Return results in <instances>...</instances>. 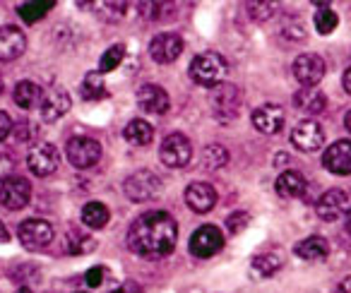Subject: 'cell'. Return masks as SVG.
Here are the masks:
<instances>
[{"instance_id": "6da1fadb", "label": "cell", "mask_w": 351, "mask_h": 293, "mask_svg": "<svg viewBox=\"0 0 351 293\" xmlns=\"http://www.w3.org/2000/svg\"><path fill=\"white\" fill-rule=\"evenodd\" d=\"M178 224L169 212H147L128 229V248L147 259L166 257L176 248Z\"/></svg>"}, {"instance_id": "7a4b0ae2", "label": "cell", "mask_w": 351, "mask_h": 293, "mask_svg": "<svg viewBox=\"0 0 351 293\" xmlns=\"http://www.w3.org/2000/svg\"><path fill=\"white\" fill-rule=\"evenodd\" d=\"M226 73H229L226 60L221 58L219 53H212V51L195 55L191 63V77H193V82L200 84V87H212V89L219 87V84L224 82Z\"/></svg>"}, {"instance_id": "3957f363", "label": "cell", "mask_w": 351, "mask_h": 293, "mask_svg": "<svg viewBox=\"0 0 351 293\" xmlns=\"http://www.w3.org/2000/svg\"><path fill=\"white\" fill-rule=\"evenodd\" d=\"M210 106H212V116H215L219 123H224V125L234 123L241 113L239 87H236V84H229V82H221L219 87L212 89Z\"/></svg>"}, {"instance_id": "277c9868", "label": "cell", "mask_w": 351, "mask_h": 293, "mask_svg": "<svg viewBox=\"0 0 351 293\" xmlns=\"http://www.w3.org/2000/svg\"><path fill=\"white\" fill-rule=\"evenodd\" d=\"M193 157V144L186 135L181 132H173L169 135L164 142H161V149H159V159L161 164H166L169 168H183L191 164Z\"/></svg>"}, {"instance_id": "5b68a950", "label": "cell", "mask_w": 351, "mask_h": 293, "mask_svg": "<svg viewBox=\"0 0 351 293\" xmlns=\"http://www.w3.org/2000/svg\"><path fill=\"white\" fill-rule=\"evenodd\" d=\"M123 190H125L130 202H149L161 192V181L152 171H135L132 176L125 178Z\"/></svg>"}, {"instance_id": "8992f818", "label": "cell", "mask_w": 351, "mask_h": 293, "mask_svg": "<svg viewBox=\"0 0 351 293\" xmlns=\"http://www.w3.org/2000/svg\"><path fill=\"white\" fill-rule=\"evenodd\" d=\"M65 154H68V162L75 168H92L94 164L101 159V144L92 137H73L65 146Z\"/></svg>"}, {"instance_id": "52a82bcc", "label": "cell", "mask_w": 351, "mask_h": 293, "mask_svg": "<svg viewBox=\"0 0 351 293\" xmlns=\"http://www.w3.org/2000/svg\"><path fill=\"white\" fill-rule=\"evenodd\" d=\"M32 197V183L22 176H5L0 183V205L5 209H22L29 205Z\"/></svg>"}, {"instance_id": "ba28073f", "label": "cell", "mask_w": 351, "mask_h": 293, "mask_svg": "<svg viewBox=\"0 0 351 293\" xmlns=\"http://www.w3.org/2000/svg\"><path fill=\"white\" fill-rule=\"evenodd\" d=\"M17 235L27 250H44L53 243V226L44 219H27L20 224Z\"/></svg>"}, {"instance_id": "9c48e42d", "label": "cell", "mask_w": 351, "mask_h": 293, "mask_svg": "<svg viewBox=\"0 0 351 293\" xmlns=\"http://www.w3.org/2000/svg\"><path fill=\"white\" fill-rule=\"evenodd\" d=\"M58 164H60L58 149H56L53 144H49V142H39V144L32 146L29 154H27V166L39 178H46V176H51V173H56Z\"/></svg>"}, {"instance_id": "30bf717a", "label": "cell", "mask_w": 351, "mask_h": 293, "mask_svg": "<svg viewBox=\"0 0 351 293\" xmlns=\"http://www.w3.org/2000/svg\"><path fill=\"white\" fill-rule=\"evenodd\" d=\"M291 142L296 144L298 152H306V154L317 152L325 144V130L315 120H301L291 130Z\"/></svg>"}, {"instance_id": "8fae6325", "label": "cell", "mask_w": 351, "mask_h": 293, "mask_svg": "<svg viewBox=\"0 0 351 293\" xmlns=\"http://www.w3.org/2000/svg\"><path fill=\"white\" fill-rule=\"evenodd\" d=\"M293 77L303 87H317L325 77V60L315 53H303L293 60Z\"/></svg>"}, {"instance_id": "7c38bea8", "label": "cell", "mask_w": 351, "mask_h": 293, "mask_svg": "<svg viewBox=\"0 0 351 293\" xmlns=\"http://www.w3.org/2000/svg\"><path fill=\"white\" fill-rule=\"evenodd\" d=\"M221 248H224V235H221V231L217 226H200L191 235V253L200 259L212 257Z\"/></svg>"}, {"instance_id": "4fadbf2b", "label": "cell", "mask_w": 351, "mask_h": 293, "mask_svg": "<svg viewBox=\"0 0 351 293\" xmlns=\"http://www.w3.org/2000/svg\"><path fill=\"white\" fill-rule=\"evenodd\" d=\"M322 164L335 176H351V140H337L322 154Z\"/></svg>"}, {"instance_id": "5bb4252c", "label": "cell", "mask_w": 351, "mask_h": 293, "mask_svg": "<svg viewBox=\"0 0 351 293\" xmlns=\"http://www.w3.org/2000/svg\"><path fill=\"white\" fill-rule=\"evenodd\" d=\"M183 53V39L178 34H156L149 44V55L154 63H161V65H169L173 63L178 55Z\"/></svg>"}, {"instance_id": "9a60e30c", "label": "cell", "mask_w": 351, "mask_h": 293, "mask_svg": "<svg viewBox=\"0 0 351 293\" xmlns=\"http://www.w3.org/2000/svg\"><path fill=\"white\" fill-rule=\"evenodd\" d=\"M253 127L263 135H277L284 127V111L277 103H263L253 111Z\"/></svg>"}, {"instance_id": "2e32d148", "label": "cell", "mask_w": 351, "mask_h": 293, "mask_svg": "<svg viewBox=\"0 0 351 293\" xmlns=\"http://www.w3.org/2000/svg\"><path fill=\"white\" fill-rule=\"evenodd\" d=\"M346 202H349L346 192L332 188V190L322 192L320 200L315 202V214L320 216L322 221H337L346 214Z\"/></svg>"}, {"instance_id": "e0dca14e", "label": "cell", "mask_w": 351, "mask_h": 293, "mask_svg": "<svg viewBox=\"0 0 351 293\" xmlns=\"http://www.w3.org/2000/svg\"><path fill=\"white\" fill-rule=\"evenodd\" d=\"M137 106L147 113H154V116H164L171 106V99L159 84H142L137 89Z\"/></svg>"}, {"instance_id": "ac0fdd59", "label": "cell", "mask_w": 351, "mask_h": 293, "mask_svg": "<svg viewBox=\"0 0 351 293\" xmlns=\"http://www.w3.org/2000/svg\"><path fill=\"white\" fill-rule=\"evenodd\" d=\"M70 106H73V99H70V94L65 92V89L60 87H53L49 94H44V99H41V116H44V120H58V118H63L65 113L70 111Z\"/></svg>"}, {"instance_id": "d6986e66", "label": "cell", "mask_w": 351, "mask_h": 293, "mask_svg": "<svg viewBox=\"0 0 351 293\" xmlns=\"http://www.w3.org/2000/svg\"><path fill=\"white\" fill-rule=\"evenodd\" d=\"M186 205L197 214H207L217 205V192L210 183H191L186 188Z\"/></svg>"}, {"instance_id": "ffe728a7", "label": "cell", "mask_w": 351, "mask_h": 293, "mask_svg": "<svg viewBox=\"0 0 351 293\" xmlns=\"http://www.w3.org/2000/svg\"><path fill=\"white\" fill-rule=\"evenodd\" d=\"M27 39L17 27H0V60H15L25 53Z\"/></svg>"}, {"instance_id": "44dd1931", "label": "cell", "mask_w": 351, "mask_h": 293, "mask_svg": "<svg viewBox=\"0 0 351 293\" xmlns=\"http://www.w3.org/2000/svg\"><path fill=\"white\" fill-rule=\"evenodd\" d=\"M293 106L308 116H317L327 108V97L317 87H301L293 94Z\"/></svg>"}, {"instance_id": "7402d4cb", "label": "cell", "mask_w": 351, "mask_h": 293, "mask_svg": "<svg viewBox=\"0 0 351 293\" xmlns=\"http://www.w3.org/2000/svg\"><path fill=\"white\" fill-rule=\"evenodd\" d=\"M306 188H308L306 178L298 171H284L282 176L277 178V183H274V190H277V195L284 197V200H296V197H301L303 192H306Z\"/></svg>"}, {"instance_id": "603a6c76", "label": "cell", "mask_w": 351, "mask_h": 293, "mask_svg": "<svg viewBox=\"0 0 351 293\" xmlns=\"http://www.w3.org/2000/svg\"><path fill=\"white\" fill-rule=\"evenodd\" d=\"M293 253L301 259H308V262H317V259H325L330 255V243H327L322 235H308L301 243L293 248Z\"/></svg>"}, {"instance_id": "cb8c5ba5", "label": "cell", "mask_w": 351, "mask_h": 293, "mask_svg": "<svg viewBox=\"0 0 351 293\" xmlns=\"http://www.w3.org/2000/svg\"><path fill=\"white\" fill-rule=\"evenodd\" d=\"M15 103L22 108H34V106H41V99H44V94H41V87L36 82H29V79H22V82L15 84Z\"/></svg>"}, {"instance_id": "d4e9b609", "label": "cell", "mask_w": 351, "mask_h": 293, "mask_svg": "<svg viewBox=\"0 0 351 293\" xmlns=\"http://www.w3.org/2000/svg\"><path fill=\"white\" fill-rule=\"evenodd\" d=\"M123 137L135 146H147L152 140H154V127H152L147 120H142V118H135V120H130L125 125Z\"/></svg>"}, {"instance_id": "484cf974", "label": "cell", "mask_w": 351, "mask_h": 293, "mask_svg": "<svg viewBox=\"0 0 351 293\" xmlns=\"http://www.w3.org/2000/svg\"><path fill=\"white\" fill-rule=\"evenodd\" d=\"M253 272L258 274V277H272V274H277L279 269H282V255L277 253H263V255H255L253 257Z\"/></svg>"}, {"instance_id": "4316f807", "label": "cell", "mask_w": 351, "mask_h": 293, "mask_svg": "<svg viewBox=\"0 0 351 293\" xmlns=\"http://www.w3.org/2000/svg\"><path fill=\"white\" fill-rule=\"evenodd\" d=\"M82 221L89 229H104L108 224V207L101 202H87L82 209Z\"/></svg>"}, {"instance_id": "83f0119b", "label": "cell", "mask_w": 351, "mask_h": 293, "mask_svg": "<svg viewBox=\"0 0 351 293\" xmlns=\"http://www.w3.org/2000/svg\"><path fill=\"white\" fill-rule=\"evenodd\" d=\"M317 8H320V10H315V15H313L317 34H322V36L332 34V31L337 29V25H339V17H337L335 10H330L327 3H322V5H317Z\"/></svg>"}, {"instance_id": "f1b7e54d", "label": "cell", "mask_w": 351, "mask_h": 293, "mask_svg": "<svg viewBox=\"0 0 351 293\" xmlns=\"http://www.w3.org/2000/svg\"><path fill=\"white\" fill-rule=\"evenodd\" d=\"M65 250H68L70 255H84V253H89V250H94V238L82 233V231L73 229L65 235Z\"/></svg>"}, {"instance_id": "f546056e", "label": "cell", "mask_w": 351, "mask_h": 293, "mask_svg": "<svg viewBox=\"0 0 351 293\" xmlns=\"http://www.w3.org/2000/svg\"><path fill=\"white\" fill-rule=\"evenodd\" d=\"M202 164H205L207 171H217V168L229 164V152L221 144H207L202 149Z\"/></svg>"}, {"instance_id": "4dcf8cb0", "label": "cell", "mask_w": 351, "mask_h": 293, "mask_svg": "<svg viewBox=\"0 0 351 293\" xmlns=\"http://www.w3.org/2000/svg\"><path fill=\"white\" fill-rule=\"evenodd\" d=\"M82 97L87 99V101H97V99L108 97L101 73H89L87 77H84V82H82Z\"/></svg>"}, {"instance_id": "1f68e13d", "label": "cell", "mask_w": 351, "mask_h": 293, "mask_svg": "<svg viewBox=\"0 0 351 293\" xmlns=\"http://www.w3.org/2000/svg\"><path fill=\"white\" fill-rule=\"evenodd\" d=\"M51 8H53V0H32V3L20 5V17L32 25V22H39Z\"/></svg>"}, {"instance_id": "d6a6232c", "label": "cell", "mask_w": 351, "mask_h": 293, "mask_svg": "<svg viewBox=\"0 0 351 293\" xmlns=\"http://www.w3.org/2000/svg\"><path fill=\"white\" fill-rule=\"evenodd\" d=\"M123 58H125V46H123V44L111 46V49L101 55V60H99V73L104 75V73H111V70H116L118 65H121Z\"/></svg>"}, {"instance_id": "836d02e7", "label": "cell", "mask_w": 351, "mask_h": 293, "mask_svg": "<svg viewBox=\"0 0 351 293\" xmlns=\"http://www.w3.org/2000/svg\"><path fill=\"white\" fill-rule=\"evenodd\" d=\"M248 221H250V216H248V212H234V214L226 219V229H229V233H241V231L248 226Z\"/></svg>"}, {"instance_id": "e575fe53", "label": "cell", "mask_w": 351, "mask_h": 293, "mask_svg": "<svg viewBox=\"0 0 351 293\" xmlns=\"http://www.w3.org/2000/svg\"><path fill=\"white\" fill-rule=\"evenodd\" d=\"M250 15H253V20H269V17L274 15V5L272 3H250Z\"/></svg>"}, {"instance_id": "d590c367", "label": "cell", "mask_w": 351, "mask_h": 293, "mask_svg": "<svg viewBox=\"0 0 351 293\" xmlns=\"http://www.w3.org/2000/svg\"><path fill=\"white\" fill-rule=\"evenodd\" d=\"M84 281H87V286H92V288L101 286V281H104V267H92L87 274H84Z\"/></svg>"}, {"instance_id": "8d00e7d4", "label": "cell", "mask_w": 351, "mask_h": 293, "mask_svg": "<svg viewBox=\"0 0 351 293\" xmlns=\"http://www.w3.org/2000/svg\"><path fill=\"white\" fill-rule=\"evenodd\" d=\"M10 132H12V118L5 111H0V142L8 140Z\"/></svg>"}, {"instance_id": "74e56055", "label": "cell", "mask_w": 351, "mask_h": 293, "mask_svg": "<svg viewBox=\"0 0 351 293\" xmlns=\"http://www.w3.org/2000/svg\"><path fill=\"white\" fill-rule=\"evenodd\" d=\"M113 293H142V288H140V283H135V281H125V283H121Z\"/></svg>"}, {"instance_id": "f35d334b", "label": "cell", "mask_w": 351, "mask_h": 293, "mask_svg": "<svg viewBox=\"0 0 351 293\" xmlns=\"http://www.w3.org/2000/svg\"><path fill=\"white\" fill-rule=\"evenodd\" d=\"M337 293H351V277H344L337 286Z\"/></svg>"}, {"instance_id": "ab89813d", "label": "cell", "mask_w": 351, "mask_h": 293, "mask_svg": "<svg viewBox=\"0 0 351 293\" xmlns=\"http://www.w3.org/2000/svg\"><path fill=\"white\" fill-rule=\"evenodd\" d=\"M341 84H344V89H346V94H351V68L344 73V77H341Z\"/></svg>"}, {"instance_id": "60d3db41", "label": "cell", "mask_w": 351, "mask_h": 293, "mask_svg": "<svg viewBox=\"0 0 351 293\" xmlns=\"http://www.w3.org/2000/svg\"><path fill=\"white\" fill-rule=\"evenodd\" d=\"M8 240H10V231H8L5 224L0 221V243H8Z\"/></svg>"}, {"instance_id": "b9f144b4", "label": "cell", "mask_w": 351, "mask_h": 293, "mask_svg": "<svg viewBox=\"0 0 351 293\" xmlns=\"http://www.w3.org/2000/svg\"><path fill=\"white\" fill-rule=\"evenodd\" d=\"M344 221H346V231H349V235H351V207H349V209H346Z\"/></svg>"}, {"instance_id": "7bdbcfd3", "label": "cell", "mask_w": 351, "mask_h": 293, "mask_svg": "<svg viewBox=\"0 0 351 293\" xmlns=\"http://www.w3.org/2000/svg\"><path fill=\"white\" fill-rule=\"evenodd\" d=\"M344 125H346V130L351 132V111H349V113H346V116H344Z\"/></svg>"}, {"instance_id": "ee69618b", "label": "cell", "mask_w": 351, "mask_h": 293, "mask_svg": "<svg viewBox=\"0 0 351 293\" xmlns=\"http://www.w3.org/2000/svg\"><path fill=\"white\" fill-rule=\"evenodd\" d=\"M15 293H32V291H29V288H27V286H22V288H17Z\"/></svg>"}, {"instance_id": "f6af8a7d", "label": "cell", "mask_w": 351, "mask_h": 293, "mask_svg": "<svg viewBox=\"0 0 351 293\" xmlns=\"http://www.w3.org/2000/svg\"><path fill=\"white\" fill-rule=\"evenodd\" d=\"M3 87H5V84H3V75H0V94H3Z\"/></svg>"}]
</instances>
